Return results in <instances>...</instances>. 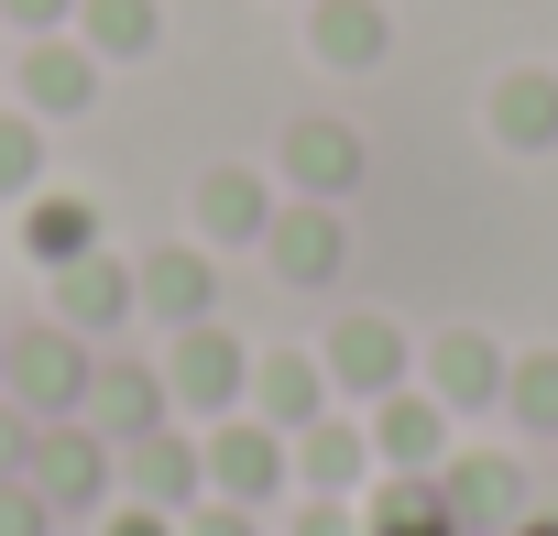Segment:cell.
I'll return each mask as SVG.
<instances>
[{
    "mask_svg": "<svg viewBox=\"0 0 558 536\" xmlns=\"http://www.w3.org/2000/svg\"><path fill=\"white\" fill-rule=\"evenodd\" d=\"M88 373H99V351L66 329V318H34V329H0V394H12L34 427H56V416H77L88 405Z\"/></svg>",
    "mask_w": 558,
    "mask_h": 536,
    "instance_id": "1",
    "label": "cell"
},
{
    "mask_svg": "<svg viewBox=\"0 0 558 536\" xmlns=\"http://www.w3.org/2000/svg\"><path fill=\"white\" fill-rule=\"evenodd\" d=\"M23 482L56 503V514H99L110 503V438L88 427V416H56V427H34V460H23Z\"/></svg>",
    "mask_w": 558,
    "mask_h": 536,
    "instance_id": "2",
    "label": "cell"
},
{
    "mask_svg": "<svg viewBox=\"0 0 558 536\" xmlns=\"http://www.w3.org/2000/svg\"><path fill=\"white\" fill-rule=\"evenodd\" d=\"M286 482H296V438L286 427H263V416H219L208 427V492L219 503H252L263 514Z\"/></svg>",
    "mask_w": 558,
    "mask_h": 536,
    "instance_id": "3",
    "label": "cell"
},
{
    "mask_svg": "<svg viewBox=\"0 0 558 536\" xmlns=\"http://www.w3.org/2000/svg\"><path fill=\"white\" fill-rule=\"evenodd\" d=\"M165 394H175V416H230V405L252 394V351H241L219 318H197V329H175Z\"/></svg>",
    "mask_w": 558,
    "mask_h": 536,
    "instance_id": "4",
    "label": "cell"
},
{
    "mask_svg": "<svg viewBox=\"0 0 558 536\" xmlns=\"http://www.w3.org/2000/svg\"><path fill=\"white\" fill-rule=\"evenodd\" d=\"M110 471H121V503H154V514H186V503L208 492V438H175V427H154V438L110 449Z\"/></svg>",
    "mask_w": 558,
    "mask_h": 536,
    "instance_id": "5",
    "label": "cell"
},
{
    "mask_svg": "<svg viewBox=\"0 0 558 536\" xmlns=\"http://www.w3.org/2000/svg\"><path fill=\"white\" fill-rule=\"evenodd\" d=\"M77 416H88L110 449H132V438L175 427V394H165V373H143V362H121V351H110V362L88 373V405H77Z\"/></svg>",
    "mask_w": 558,
    "mask_h": 536,
    "instance_id": "6",
    "label": "cell"
},
{
    "mask_svg": "<svg viewBox=\"0 0 558 536\" xmlns=\"http://www.w3.org/2000/svg\"><path fill=\"white\" fill-rule=\"evenodd\" d=\"M438 503L460 536H504L525 514V471L514 460H438Z\"/></svg>",
    "mask_w": 558,
    "mask_h": 536,
    "instance_id": "7",
    "label": "cell"
},
{
    "mask_svg": "<svg viewBox=\"0 0 558 536\" xmlns=\"http://www.w3.org/2000/svg\"><path fill=\"white\" fill-rule=\"evenodd\" d=\"M318 362H329V383H351V394H373V405L405 394V329H395V318H340Z\"/></svg>",
    "mask_w": 558,
    "mask_h": 536,
    "instance_id": "8",
    "label": "cell"
},
{
    "mask_svg": "<svg viewBox=\"0 0 558 536\" xmlns=\"http://www.w3.org/2000/svg\"><path fill=\"white\" fill-rule=\"evenodd\" d=\"M132 307H143V285L121 275V263H110V252H77V263H66V275H56V318H66L77 340H99V329H121Z\"/></svg>",
    "mask_w": 558,
    "mask_h": 536,
    "instance_id": "9",
    "label": "cell"
},
{
    "mask_svg": "<svg viewBox=\"0 0 558 536\" xmlns=\"http://www.w3.org/2000/svg\"><path fill=\"white\" fill-rule=\"evenodd\" d=\"M373 460L384 471H438L449 460V405L438 394H384L373 405Z\"/></svg>",
    "mask_w": 558,
    "mask_h": 536,
    "instance_id": "10",
    "label": "cell"
},
{
    "mask_svg": "<svg viewBox=\"0 0 558 536\" xmlns=\"http://www.w3.org/2000/svg\"><path fill=\"white\" fill-rule=\"evenodd\" d=\"M252 405H263V427H318L329 416V362H307V351H274V362H252Z\"/></svg>",
    "mask_w": 558,
    "mask_h": 536,
    "instance_id": "11",
    "label": "cell"
},
{
    "mask_svg": "<svg viewBox=\"0 0 558 536\" xmlns=\"http://www.w3.org/2000/svg\"><path fill=\"white\" fill-rule=\"evenodd\" d=\"M263 252H274V275H286V285H329V275H340V219H329L318 197H296L286 219L263 230Z\"/></svg>",
    "mask_w": 558,
    "mask_h": 536,
    "instance_id": "12",
    "label": "cell"
},
{
    "mask_svg": "<svg viewBox=\"0 0 558 536\" xmlns=\"http://www.w3.org/2000/svg\"><path fill=\"white\" fill-rule=\"evenodd\" d=\"M504 351L482 340V329H449L438 351H427V383H438V405H504Z\"/></svg>",
    "mask_w": 558,
    "mask_h": 536,
    "instance_id": "13",
    "label": "cell"
},
{
    "mask_svg": "<svg viewBox=\"0 0 558 536\" xmlns=\"http://www.w3.org/2000/svg\"><path fill=\"white\" fill-rule=\"evenodd\" d=\"M132 285H143V307H154V318L197 329V318H208V285H219V275H208V252H186V241H175V252L132 263Z\"/></svg>",
    "mask_w": 558,
    "mask_h": 536,
    "instance_id": "14",
    "label": "cell"
},
{
    "mask_svg": "<svg viewBox=\"0 0 558 536\" xmlns=\"http://www.w3.org/2000/svg\"><path fill=\"white\" fill-rule=\"evenodd\" d=\"M286 175H296V197H340V186L362 175V143H351L340 121H296V132H286Z\"/></svg>",
    "mask_w": 558,
    "mask_h": 536,
    "instance_id": "15",
    "label": "cell"
},
{
    "mask_svg": "<svg viewBox=\"0 0 558 536\" xmlns=\"http://www.w3.org/2000/svg\"><path fill=\"white\" fill-rule=\"evenodd\" d=\"M23 99H34V110H88V99H99V56L45 34V45L23 56Z\"/></svg>",
    "mask_w": 558,
    "mask_h": 536,
    "instance_id": "16",
    "label": "cell"
},
{
    "mask_svg": "<svg viewBox=\"0 0 558 536\" xmlns=\"http://www.w3.org/2000/svg\"><path fill=\"white\" fill-rule=\"evenodd\" d=\"M23 252L66 275L77 252H99V208H88V197H34V208H23Z\"/></svg>",
    "mask_w": 558,
    "mask_h": 536,
    "instance_id": "17",
    "label": "cell"
},
{
    "mask_svg": "<svg viewBox=\"0 0 558 536\" xmlns=\"http://www.w3.org/2000/svg\"><path fill=\"white\" fill-rule=\"evenodd\" d=\"M197 219H208V241H263V230H274V197H263V175L219 165V175L197 186Z\"/></svg>",
    "mask_w": 558,
    "mask_h": 536,
    "instance_id": "18",
    "label": "cell"
},
{
    "mask_svg": "<svg viewBox=\"0 0 558 536\" xmlns=\"http://www.w3.org/2000/svg\"><path fill=\"white\" fill-rule=\"evenodd\" d=\"M362 471H373V438H362V427H329V416L296 427V482H307V492H351Z\"/></svg>",
    "mask_w": 558,
    "mask_h": 536,
    "instance_id": "19",
    "label": "cell"
},
{
    "mask_svg": "<svg viewBox=\"0 0 558 536\" xmlns=\"http://www.w3.org/2000/svg\"><path fill=\"white\" fill-rule=\"evenodd\" d=\"M493 132H504L514 154H547V143H558V77H536V66L504 77V88H493Z\"/></svg>",
    "mask_w": 558,
    "mask_h": 536,
    "instance_id": "20",
    "label": "cell"
},
{
    "mask_svg": "<svg viewBox=\"0 0 558 536\" xmlns=\"http://www.w3.org/2000/svg\"><path fill=\"white\" fill-rule=\"evenodd\" d=\"M373 536H460L449 503H438V471H395L384 503H373Z\"/></svg>",
    "mask_w": 558,
    "mask_h": 536,
    "instance_id": "21",
    "label": "cell"
},
{
    "mask_svg": "<svg viewBox=\"0 0 558 536\" xmlns=\"http://www.w3.org/2000/svg\"><path fill=\"white\" fill-rule=\"evenodd\" d=\"M77 23H88V56H154V0H77Z\"/></svg>",
    "mask_w": 558,
    "mask_h": 536,
    "instance_id": "22",
    "label": "cell"
},
{
    "mask_svg": "<svg viewBox=\"0 0 558 536\" xmlns=\"http://www.w3.org/2000/svg\"><path fill=\"white\" fill-rule=\"evenodd\" d=\"M318 56L329 66H373L384 56V12L373 0H318Z\"/></svg>",
    "mask_w": 558,
    "mask_h": 536,
    "instance_id": "23",
    "label": "cell"
},
{
    "mask_svg": "<svg viewBox=\"0 0 558 536\" xmlns=\"http://www.w3.org/2000/svg\"><path fill=\"white\" fill-rule=\"evenodd\" d=\"M504 405H514V427H536V438H558V351H536V362H514V373H504Z\"/></svg>",
    "mask_w": 558,
    "mask_h": 536,
    "instance_id": "24",
    "label": "cell"
},
{
    "mask_svg": "<svg viewBox=\"0 0 558 536\" xmlns=\"http://www.w3.org/2000/svg\"><path fill=\"white\" fill-rule=\"evenodd\" d=\"M34 175H45V132H34V110H0V197H34Z\"/></svg>",
    "mask_w": 558,
    "mask_h": 536,
    "instance_id": "25",
    "label": "cell"
},
{
    "mask_svg": "<svg viewBox=\"0 0 558 536\" xmlns=\"http://www.w3.org/2000/svg\"><path fill=\"white\" fill-rule=\"evenodd\" d=\"M0 536H56V503L34 482H0Z\"/></svg>",
    "mask_w": 558,
    "mask_h": 536,
    "instance_id": "26",
    "label": "cell"
},
{
    "mask_svg": "<svg viewBox=\"0 0 558 536\" xmlns=\"http://www.w3.org/2000/svg\"><path fill=\"white\" fill-rule=\"evenodd\" d=\"M175 536H252V503H219V492H197V503L175 514Z\"/></svg>",
    "mask_w": 558,
    "mask_h": 536,
    "instance_id": "27",
    "label": "cell"
},
{
    "mask_svg": "<svg viewBox=\"0 0 558 536\" xmlns=\"http://www.w3.org/2000/svg\"><path fill=\"white\" fill-rule=\"evenodd\" d=\"M23 460H34V416L0 394V482H23Z\"/></svg>",
    "mask_w": 558,
    "mask_h": 536,
    "instance_id": "28",
    "label": "cell"
},
{
    "mask_svg": "<svg viewBox=\"0 0 558 536\" xmlns=\"http://www.w3.org/2000/svg\"><path fill=\"white\" fill-rule=\"evenodd\" d=\"M296 536H351V514H340V492H307V503H296Z\"/></svg>",
    "mask_w": 558,
    "mask_h": 536,
    "instance_id": "29",
    "label": "cell"
},
{
    "mask_svg": "<svg viewBox=\"0 0 558 536\" xmlns=\"http://www.w3.org/2000/svg\"><path fill=\"white\" fill-rule=\"evenodd\" d=\"M99 536H175V514H154V503H121V514H99Z\"/></svg>",
    "mask_w": 558,
    "mask_h": 536,
    "instance_id": "30",
    "label": "cell"
},
{
    "mask_svg": "<svg viewBox=\"0 0 558 536\" xmlns=\"http://www.w3.org/2000/svg\"><path fill=\"white\" fill-rule=\"evenodd\" d=\"M0 12H12V23H34V34H56V23L77 12V0H0Z\"/></svg>",
    "mask_w": 558,
    "mask_h": 536,
    "instance_id": "31",
    "label": "cell"
},
{
    "mask_svg": "<svg viewBox=\"0 0 558 536\" xmlns=\"http://www.w3.org/2000/svg\"><path fill=\"white\" fill-rule=\"evenodd\" d=\"M504 536H558V514H536V503H525V514H514Z\"/></svg>",
    "mask_w": 558,
    "mask_h": 536,
    "instance_id": "32",
    "label": "cell"
}]
</instances>
